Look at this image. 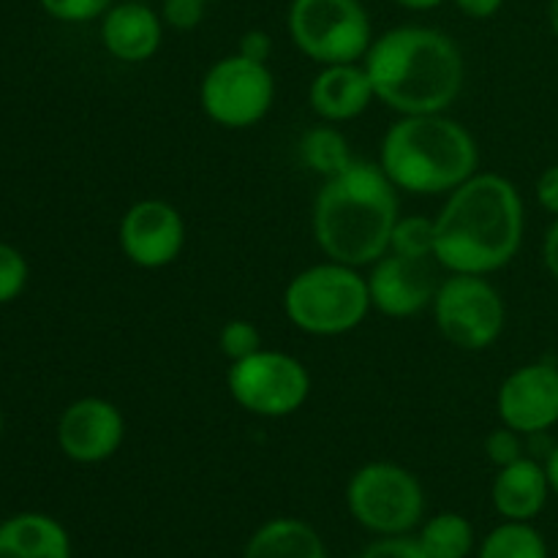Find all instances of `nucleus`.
Listing matches in <instances>:
<instances>
[{
    "label": "nucleus",
    "mask_w": 558,
    "mask_h": 558,
    "mask_svg": "<svg viewBox=\"0 0 558 558\" xmlns=\"http://www.w3.org/2000/svg\"><path fill=\"white\" fill-rule=\"evenodd\" d=\"M300 161L322 180L336 178L354 161L349 140L332 123H319L300 136Z\"/></svg>",
    "instance_id": "20"
},
{
    "label": "nucleus",
    "mask_w": 558,
    "mask_h": 558,
    "mask_svg": "<svg viewBox=\"0 0 558 558\" xmlns=\"http://www.w3.org/2000/svg\"><path fill=\"white\" fill-rule=\"evenodd\" d=\"M205 3H216V0H205Z\"/></svg>",
    "instance_id": "38"
},
{
    "label": "nucleus",
    "mask_w": 558,
    "mask_h": 558,
    "mask_svg": "<svg viewBox=\"0 0 558 558\" xmlns=\"http://www.w3.org/2000/svg\"><path fill=\"white\" fill-rule=\"evenodd\" d=\"M120 254L140 270H163L185 248V221L167 199H140L120 216Z\"/></svg>",
    "instance_id": "11"
},
{
    "label": "nucleus",
    "mask_w": 558,
    "mask_h": 558,
    "mask_svg": "<svg viewBox=\"0 0 558 558\" xmlns=\"http://www.w3.org/2000/svg\"><path fill=\"white\" fill-rule=\"evenodd\" d=\"M376 163L398 191L447 196L477 172L480 147L472 131L447 112L401 114L381 136Z\"/></svg>",
    "instance_id": "4"
},
{
    "label": "nucleus",
    "mask_w": 558,
    "mask_h": 558,
    "mask_svg": "<svg viewBox=\"0 0 558 558\" xmlns=\"http://www.w3.org/2000/svg\"><path fill=\"white\" fill-rule=\"evenodd\" d=\"M207 3L205 0H163L161 3V20L163 25L172 31L189 33L202 25L205 20Z\"/></svg>",
    "instance_id": "28"
},
{
    "label": "nucleus",
    "mask_w": 558,
    "mask_h": 558,
    "mask_svg": "<svg viewBox=\"0 0 558 558\" xmlns=\"http://www.w3.org/2000/svg\"><path fill=\"white\" fill-rule=\"evenodd\" d=\"M199 104L207 120L221 129H254L276 104V76L267 63H256L238 52L227 54L202 76Z\"/></svg>",
    "instance_id": "10"
},
{
    "label": "nucleus",
    "mask_w": 558,
    "mask_h": 558,
    "mask_svg": "<svg viewBox=\"0 0 558 558\" xmlns=\"http://www.w3.org/2000/svg\"><path fill=\"white\" fill-rule=\"evenodd\" d=\"M436 251V221L428 216H398L390 234V254L430 262Z\"/></svg>",
    "instance_id": "23"
},
{
    "label": "nucleus",
    "mask_w": 558,
    "mask_h": 558,
    "mask_svg": "<svg viewBox=\"0 0 558 558\" xmlns=\"http://www.w3.org/2000/svg\"><path fill=\"white\" fill-rule=\"evenodd\" d=\"M227 390L240 409L254 417H292L311 396V374L289 352L265 349L251 357L229 363Z\"/></svg>",
    "instance_id": "7"
},
{
    "label": "nucleus",
    "mask_w": 558,
    "mask_h": 558,
    "mask_svg": "<svg viewBox=\"0 0 558 558\" xmlns=\"http://www.w3.org/2000/svg\"><path fill=\"white\" fill-rule=\"evenodd\" d=\"M548 20H550V31H554V36L558 38V0H550Z\"/></svg>",
    "instance_id": "36"
},
{
    "label": "nucleus",
    "mask_w": 558,
    "mask_h": 558,
    "mask_svg": "<svg viewBox=\"0 0 558 558\" xmlns=\"http://www.w3.org/2000/svg\"><path fill=\"white\" fill-rule=\"evenodd\" d=\"M545 472H548L550 494L558 496V445L548 452V458H545Z\"/></svg>",
    "instance_id": "34"
},
{
    "label": "nucleus",
    "mask_w": 558,
    "mask_h": 558,
    "mask_svg": "<svg viewBox=\"0 0 558 558\" xmlns=\"http://www.w3.org/2000/svg\"><path fill=\"white\" fill-rule=\"evenodd\" d=\"M396 5H401V9L407 11H430V9H439L445 0H392Z\"/></svg>",
    "instance_id": "35"
},
{
    "label": "nucleus",
    "mask_w": 558,
    "mask_h": 558,
    "mask_svg": "<svg viewBox=\"0 0 558 558\" xmlns=\"http://www.w3.org/2000/svg\"><path fill=\"white\" fill-rule=\"evenodd\" d=\"M501 425L523 436H539L558 423V365L548 360L512 371L496 392Z\"/></svg>",
    "instance_id": "12"
},
{
    "label": "nucleus",
    "mask_w": 558,
    "mask_h": 558,
    "mask_svg": "<svg viewBox=\"0 0 558 558\" xmlns=\"http://www.w3.org/2000/svg\"><path fill=\"white\" fill-rule=\"evenodd\" d=\"M125 417L118 403L87 396L69 403L58 420V447L74 463H104L123 447Z\"/></svg>",
    "instance_id": "13"
},
{
    "label": "nucleus",
    "mask_w": 558,
    "mask_h": 558,
    "mask_svg": "<svg viewBox=\"0 0 558 558\" xmlns=\"http://www.w3.org/2000/svg\"><path fill=\"white\" fill-rule=\"evenodd\" d=\"M368 294L374 311L390 319H409L430 308L439 281L434 278L430 262L407 259L387 251L368 270Z\"/></svg>",
    "instance_id": "14"
},
{
    "label": "nucleus",
    "mask_w": 558,
    "mask_h": 558,
    "mask_svg": "<svg viewBox=\"0 0 558 558\" xmlns=\"http://www.w3.org/2000/svg\"><path fill=\"white\" fill-rule=\"evenodd\" d=\"M360 558H428L423 554V548L417 545V539L409 537H385L379 543L371 545Z\"/></svg>",
    "instance_id": "29"
},
{
    "label": "nucleus",
    "mask_w": 558,
    "mask_h": 558,
    "mask_svg": "<svg viewBox=\"0 0 558 558\" xmlns=\"http://www.w3.org/2000/svg\"><path fill=\"white\" fill-rule=\"evenodd\" d=\"M543 262L545 270L558 281V218H554V223L548 227L543 240Z\"/></svg>",
    "instance_id": "33"
},
{
    "label": "nucleus",
    "mask_w": 558,
    "mask_h": 558,
    "mask_svg": "<svg viewBox=\"0 0 558 558\" xmlns=\"http://www.w3.org/2000/svg\"><path fill=\"white\" fill-rule=\"evenodd\" d=\"M262 347H265V343H262L259 327L248 319H229L227 325L221 327V332H218V349H221V354L229 363L251 357V354L259 352Z\"/></svg>",
    "instance_id": "24"
},
{
    "label": "nucleus",
    "mask_w": 558,
    "mask_h": 558,
    "mask_svg": "<svg viewBox=\"0 0 558 558\" xmlns=\"http://www.w3.org/2000/svg\"><path fill=\"white\" fill-rule=\"evenodd\" d=\"M289 38L319 65L363 63L374 25L360 0H292L287 11Z\"/></svg>",
    "instance_id": "6"
},
{
    "label": "nucleus",
    "mask_w": 558,
    "mask_h": 558,
    "mask_svg": "<svg viewBox=\"0 0 558 558\" xmlns=\"http://www.w3.org/2000/svg\"><path fill=\"white\" fill-rule=\"evenodd\" d=\"M38 3L52 20L82 25V22L101 20L112 9L114 0H38Z\"/></svg>",
    "instance_id": "26"
},
{
    "label": "nucleus",
    "mask_w": 558,
    "mask_h": 558,
    "mask_svg": "<svg viewBox=\"0 0 558 558\" xmlns=\"http://www.w3.org/2000/svg\"><path fill=\"white\" fill-rule=\"evenodd\" d=\"M0 558H71L69 532L54 518L22 512L0 523Z\"/></svg>",
    "instance_id": "18"
},
{
    "label": "nucleus",
    "mask_w": 558,
    "mask_h": 558,
    "mask_svg": "<svg viewBox=\"0 0 558 558\" xmlns=\"http://www.w3.org/2000/svg\"><path fill=\"white\" fill-rule=\"evenodd\" d=\"M480 558H548V545L529 521H507L485 537Z\"/></svg>",
    "instance_id": "22"
},
{
    "label": "nucleus",
    "mask_w": 558,
    "mask_h": 558,
    "mask_svg": "<svg viewBox=\"0 0 558 558\" xmlns=\"http://www.w3.org/2000/svg\"><path fill=\"white\" fill-rule=\"evenodd\" d=\"M548 496L550 483L545 463L529 456L518 458L510 466H501L496 472L494 488H490L496 512L505 521H532L543 512Z\"/></svg>",
    "instance_id": "17"
},
{
    "label": "nucleus",
    "mask_w": 558,
    "mask_h": 558,
    "mask_svg": "<svg viewBox=\"0 0 558 558\" xmlns=\"http://www.w3.org/2000/svg\"><path fill=\"white\" fill-rule=\"evenodd\" d=\"M283 314L305 336L336 338L357 330L371 314L368 278L360 267L327 259L292 276L283 289Z\"/></svg>",
    "instance_id": "5"
},
{
    "label": "nucleus",
    "mask_w": 558,
    "mask_h": 558,
    "mask_svg": "<svg viewBox=\"0 0 558 558\" xmlns=\"http://www.w3.org/2000/svg\"><path fill=\"white\" fill-rule=\"evenodd\" d=\"M417 545L428 558H466L474 548V529L458 512H439L425 523Z\"/></svg>",
    "instance_id": "21"
},
{
    "label": "nucleus",
    "mask_w": 558,
    "mask_h": 558,
    "mask_svg": "<svg viewBox=\"0 0 558 558\" xmlns=\"http://www.w3.org/2000/svg\"><path fill=\"white\" fill-rule=\"evenodd\" d=\"M245 558H327L319 534L294 518H276L251 537Z\"/></svg>",
    "instance_id": "19"
},
{
    "label": "nucleus",
    "mask_w": 558,
    "mask_h": 558,
    "mask_svg": "<svg viewBox=\"0 0 558 558\" xmlns=\"http://www.w3.org/2000/svg\"><path fill=\"white\" fill-rule=\"evenodd\" d=\"M434 221V262L447 272L490 276L521 251L526 213L512 180L496 172H474L447 194Z\"/></svg>",
    "instance_id": "1"
},
{
    "label": "nucleus",
    "mask_w": 558,
    "mask_h": 558,
    "mask_svg": "<svg viewBox=\"0 0 558 558\" xmlns=\"http://www.w3.org/2000/svg\"><path fill=\"white\" fill-rule=\"evenodd\" d=\"M430 311L441 338L463 352H485L505 332V300L488 276L450 272L436 287Z\"/></svg>",
    "instance_id": "8"
},
{
    "label": "nucleus",
    "mask_w": 558,
    "mask_h": 558,
    "mask_svg": "<svg viewBox=\"0 0 558 558\" xmlns=\"http://www.w3.org/2000/svg\"><path fill=\"white\" fill-rule=\"evenodd\" d=\"M485 456H488V461L494 463L496 469L510 466L518 458L526 456V452H523V434L507 428V425H499V428L490 430V434L485 436Z\"/></svg>",
    "instance_id": "27"
},
{
    "label": "nucleus",
    "mask_w": 558,
    "mask_h": 558,
    "mask_svg": "<svg viewBox=\"0 0 558 558\" xmlns=\"http://www.w3.org/2000/svg\"><path fill=\"white\" fill-rule=\"evenodd\" d=\"M398 216V189L390 178L379 163L354 158L336 178L322 180L311 223L327 259L371 267L390 251Z\"/></svg>",
    "instance_id": "3"
},
{
    "label": "nucleus",
    "mask_w": 558,
    "mask_h": 558,
    "mask_svg": "<svg viewBox=\"0 0 558 558\" xmlns=\"http://www.w3.org/2000/svg\"><path fill=\"white\" fill-rule=\"evenodd\" d=\"M163 27L161 11L145 0H123L101 16V44L120 63H145L161 49Z\"/></svg>",
    "instance_id": "15"
},
{
    "label": "nucleus",
    "mask_w": 558,
    "mask_h": 558,
    "mask_svg": "<svg viewBox=\"0 0 558 558\" xmlns=\"http://www.w3.org/2000/svg\"><path fill=\"white\" fill-rule=\"evenodd\" d=\"M347 501L354 521L385 537L412 532L425 512V494L409 469L390 461L360 466L347 485Z\"/></svg>",
    "instance_id": "9"
},
{
    "label": "nucleus",
    "mask_w": 558,
    "mask_h": 558,
    "mask_svg": "<svg viewBox=\"0 0 558 558\" xmlns=\"http://www.w3.org/2000/svg\"><path fill=\"white\" fill-rule=\"evenodd\" d=\"M238 54L256 60V63H267L272 58V36L267 31H259V27H251L240 36Z\"/></svg>",
    "instance_id": "30"
},
{
    "label": "nucleus",
    "mask_w": 558,
    "mask_h": 558,
    "mask_svg": "<svg viewBox=\"0 0 558 558\" xmlns=\"http://www.w3.org/2000/svg\"><path fill=\"white\" fill-rule=\"evenodd\" d=\"M0 430H3V412H0Z\"/></svg>",
    "instance_id": "37"
},
{
    "label": "nucleus",
    "mask_w": 558,
    "mask_h": 558,
    "mask_svg": "<svg viewBox=\"0 0 558 558\" xmlns=\"http://www.w3.org/2000/svg\"><path fill=\"white\" fill-rule=\"evenodd\" d=\"M31 278L27 259L9 243H0V305L20 298Z\"/></svg>",
    "instance_id": "25"
},
{
    "label": "nucleus",
    "mask_w": 558,
    "mask_h": 558,
    "mask_svg": "<svg viewBox=\"0 0 558 558\" xmlns=\"http://www.w3.org/2000/svg\"><path fill=\"white\" fill-rule=\"evenodd\" d=\"M452 3L469 20H490V16L499 14L505 0H452Z\"/></svg>",
    "instance_id": "32"
},
{
    "label": "nucleus",
    "mask_w": 558,
    "mask_h": 558,
    "mask_svg": "<svg viewBox=\"0 0 558 558\" xmlns=\"http://www.w3.org/2000/svg\"><path fill=\"white\" fill-rule=\"evenodd\" d=\"M363 65L376 101L398 114L447 112L466 80L458 44L425 25H398L374 36Z\"/></svg>",
    "instance_id": "2"
},
{
    "label": "nucleus",
    "mask_w": 558,
    "mask_h": 558,
    "mask_svg": "<svg viewBox=\"0 0 558 558\" xmlns=\"http://www.w3.org/2000/svg\"><path fill=\"white\" fill-rule=\"evenodd\" d=\"M537 202L545 213L558 218V163L545 169L537 180Z\"/></svg>",
    "instance_id": "31"
},
{
    "label": "nucleus",
    "mask_w": 558,
    "mask_h": 558,
    "mask_svg": "<svg viewBox=\"0 0 558 558\" xmlns=\"http://www.w3.org/2000/svg\"><path fill=\"white\" fill-rule=\"evenodd\" d=\"M376 101L363 63L322 65L308 87V104L322 123H349Z\"/></svg>",
    "instance_id": "16"
}]
</instances>
